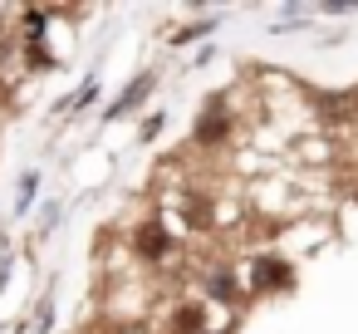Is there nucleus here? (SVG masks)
Masks as SVG:
<instances>
[{"label":"nucleus","mask_w":358,"mask_h":334,"mask_svg":"<svg viewBox=\"0 0 358 334\" xmlns=\"http://www.w3.org/2000/svg\"><path fill=\"white\" fill-rule=\"evenodd\" d=\"M148 89H152V74H143L138 84H128V94H123V99L113 104V113H128V109H133V104H138V99H143Z\"/></svg>","instance_id":"obj_1"},{"label":"nucleus","mask_w":358,"mask_h":334,"mask_svg":"<svg viewBox=\"0 0 358 334\" xmlns=\"http://www.w3.org/2000/svg\"><path fill=\"white\" fill-rule=\"evenodd\" d=\"M221 133H226V118H206V123L196 128V138H201V143H216Z\"/></svg>","instance_id":"obj_2"},{"label":"nucleus","mask_w":358,"mask_h":334,"mask_svg":"<svg viewBox=\"0 0 358 334\" xmlns=\"http://www.w3.org/2000/svg\"><path fill=\"white\" fill-rule=\"evenodd\" d=\"M182 329H201V309H187L182 314Z\"/></svg>","instance_id":"obj_4"},{"label":"nucleus","mask_w":358,"mask_h":334,"mask_svg":"<svg viewBox=\"0 0 358 334\" xmlns=\"http://www.w3.org/2000/svg\"><path fill=\"white\" fill-rule=\"evenodd\" d=\"M162 246H167L162 236H148V231H143V251H152V256H162Z\"/></svg>","instance_id":"obj_3"}]
</instances>
